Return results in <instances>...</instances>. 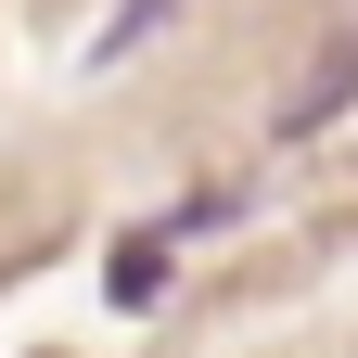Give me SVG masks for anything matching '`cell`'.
I'll return each instance as SVG.
<instances>
[{
    "mask_svg": "<svg viewBox=\"0 0 358 358\" xmlns=\"http://www.w3.org/2000/svg\"><path fill=\"white\" fill-rule=\"evenodd\" d=\"M141 294H166V243H128L115 256V307H141Z\"/></svg>",
    "mask_w": 358,
    "mask_h": 358,
    "instance_id": "obj_1",
    "label": "cell"
}]
</instances>
